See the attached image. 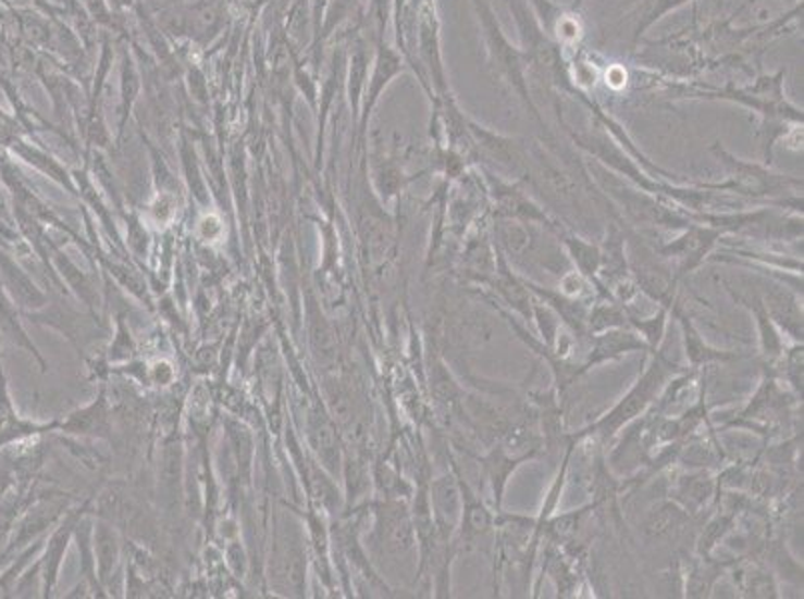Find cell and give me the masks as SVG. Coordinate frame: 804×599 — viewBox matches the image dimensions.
<instances>
[{
	"label": "cell",
	"instance_id": "cell-9",
	"mask_svg": "<svg viewBox=\"0 0 804 599\" xmlns=\"http://www.w3.org/2000/svg\"><path fill=\"white\" fill-rule=\"evenodd\" d=\"M684 522V514L675 503H663L660 508H656L655 512H651L646 522H644V532L651 538H660L667 536L670 529L679 526Z\"/></svg>",
	"mask_w": 804,
	"mask_h": 599
},
{
	"label": "cell",
	"instance_id": "cell-2",
	"mask_svg": "<svg viewBox=\"0 0 804 599\" xmlns=\"http://www.w3.org/2000/svg\"><path fill=\"white\" fill-rule=\"evenodd\" d=\"M713 152L717 157L718 162L725 164L727 169V183L720 184H703L701 188H713V190H730L737 195L755 196H779L789 192L791 186H803L801 180L791 178V176H782L777 172L770 171L768 166L756 164V162H746V160L737 159L734 154H730L727 148L720 142L713 145Z\"/></svg>",
	"mask_w": 804,
	"mask_h": 599
},
{
	"label": "cell",
	"instance_id": "cell-4",
	"mask_svg": "<svg viewBox=\"0 0 804 599\" xmlns=\"http://www.w3.org/2000/svg\"><path fill=\"white\" fill-rule=\"evenodd\" d=\"M718 238H720V228L717 226L689 224V230L684 233V236H681L677 242L665 246L663 254L682 258L681 274H684L703 262V258L710 252V248L715 246Z\"/></svg>",
	"mask_w": 804,
	"mask_h": 599
},
{
	"label": "cell",
	"instance_id": "cell-14",
	"mask_svg": "<svg viewBox=\"0 0 804 599\" xmlns=\"http://www.w3.org/2000/svg\"><path fill=\"white\" fill-rule=\"evenodd\" d=\"M730 526V517H717L710 526L706 527L705 536H703V550L708 551L715 544H717V539L729 529Z\"/></svg>",
	"mask_w": 804,
	"mask_h": 599
},
{
	"label": "cell",
	"instance_id": "cell-15",
	"mask_svg": "<svg viewBox=\"0 0 804 599\" xmlns=\"http://www.w3.org/2000/svg\"><path fill=\"white\" fill-rule=\"evenodd\" d=\"M582 2H584V0H574V2L570 4V13H577V11L582 7Z\"/></svg>",
	"mask_w": 804,
	"mask_h": 599
},
{
	"label": "cell",
	"instance_id": "cell-11",
	"mask_svg": "<svg viewBox=\"0 0 804 599\" xmlns=\"http://www.w3.org/2000/svg\"><path fill=\"white\" fill-rule=\"evenodd\" d=\"M741 587H743L744 591H749V596H755V598H775L777 594V587H775V582H772V577H770V574L768 572H765V570H760V567H751V570H746V572H741Z\"/></svg>",
	"mask_w": 804,
	"mask_h": 599
},
{
	"label": "cell",
	"instance_id": "cell-13",
	"mask_svg": "<svg viewBox=\"0 0 804 599\" xmlns=\"http://www.w3.org/2000/svg\"><path fill=\"white\" fill-rule=\"evenodd\" d=\"M665 319H667V308H663L660 312H658V316L653 320H648V322H636V320H632L636 326H639V330H643L644 336H646V340L651 342V346H656V344L660 342V338H663V332H665Z\"/></svg>",
	"mask_w": 804,
	"mask_h": 599
},
{
	"label": "cell",
	"instance_id": "cell-12",
	"mask_svg": "<svg viewBox=\"0 0 804 599\" xmlns=\"http://www.w3.org/2000/svg\"><path fill=\"white\" fill-rule=\"evenodd\" d=\"M681 494L689 498V502L694 503V506H701L713 494V482L708 477H705V474L684 477L681 482Z\"/></svg>",
	"mask_w": 804,
	"mask_h": 599
},
{
	"label": "cell",
	"instance_id": "cell-7",
	"mask_svg": "<svg viewBox=\"0 0 804 599\" xmlns=\"http://www.w3.org/2000/svg\"><path fill=\"white\" fill-rule=\"evenodd\" d=\"M553 228L557 230L558 236L562 238V242L569 248L570 257L574 258V262L581 269L582 274L594 276L598 272L601 260H603L601 258V250L596 246L589 245V242H584L581 238H577L574 234L565 233V230H560L557 226H553Z\"/></svg>",
	"mask_w": 804,
	"mask_h": 599
},
{
	"label": "cell",
	"instance_id": "cell-10",
	"mask_svg": "<svg viewBox=\"0 0 804 599\" xmlns=\"http://www.w3.org/2000/svg\"><path fill=\"white\" fill-rule=\"evenodd\" d=\"M687 2H691V0H646L641 16H639L636 28H634V42L643 37L644 33L655 23H658L663 16L681 9Z\"/></svg>",
	"mask_w": 804,
	"mask_h": 599
},
{
	"label": "cell",
	"instance_id": "cell-1",
	"mask_svg": "<svg viewBox=\"0 0 804 599\" xmlns=\"http://www.w3.org/2000/svg\"><path fill=\"white\" fill-rule=\"evenodd\" d=\"M479 21L483 26L484 40H486V50L491 57V64L495 68L496 76L507 83L520 100L527 104V109H531L532 116L539 118V109L532 102L531 90H529V62L522 50L510 45V40L505 37L503 28L496 21L495 11L491 0H474Z\"/></svg>",
	"mask_w": 804,
	"mask_h": 599
},
{
	"label": "cell",
	"instance_id": "cell-6",
	"mask_svg": "<svg viewBox=\"0 0 804 599\" xmlns=\"http://www.w3.org/2000/svg\"><path fill=\"white\" fill-rule=\"evenodd\" d=\"M679 320H681L682 332H684L687 355H689V360H691V364H693V366H701V364H708V362H715V360H729V358H732V354H727V352H720V350L710 348V346L701 338V334L694 330V326L689 322V319H684L682 314H679Z\"/></svg>",
	"mask_w": 804,
	"mask_h": 599
},
{
	"label": "cell",
	"instance_id": "cell-8",
	"mask_svg": "<svg viewBox=\"0 0 804 599\" xmlns=\"http://www.w3.org/2000/svg\"><path fill=\"white\" fill-rule=\"evenodd\" d=\"M496 290L505 296V300L510 307L517 308L527 319L531 316L529 294L524 290V286L508 272L507 264L503 260H500V269H498V276H496Z\"/></svg>",
	"mask_w": 804,
	"mask_h": 599
},
{
	"label": "cell",
	"instance_id": "cell-5",
	"mask_svg": "<svg viewBox=\"0 0 804 599\" xmlns=\"http://www.w3.org/2000/svg\"><path fill=\"white\" fill-rule=\"evenodd\" d=\"M465 515H462V534L467 541L484 536L493 526V515L486 512L483 503L474 498L471 489L465 486Z\"/></svg>",
	"mask_w": 804,
	"mask_h": 599
},
{
	"label": "cell",
	"instance_id": "cell-3",
	"mask_svg": "<svg viewBox=\"0 0 804 599\" xmlns=\"http://www.w3.org/2000/svg\"><path fill=\"white\" fill-rule=\"evenodd\" d=\"M672 372H675V366L665 355H658L653 366L644 372L643 378L639 379L636 386L624 396V400L615 405L607 416L598 420L591 429L601 434L605 440L615 436L624 424H629L631 420L643 414L646 405L651 404L658 396V391L667 386V379L672 376Z\"/></svg>",
	"mask_w": 804,
	"mask_h": 599
}]
</instances>
